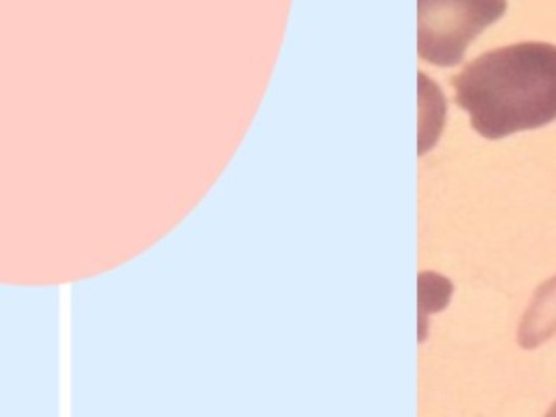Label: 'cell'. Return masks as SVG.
<instances>
[{"label":"cell","mask_w":556,"mask_h":417,"mask_svg":"<svg viewBox=\"0 0 556 417\" xmlns=\"http://www.w3.org/2000/svg\"><path fill=\"white\" fill-rule=\"evenodd\" d=\"M456 104L484 139H504L556 119V46L519 41L489 50L452 76Z\"/></svg>","instance_id":"6da1fadb"},{"label":"cell","mask_w":556,"mask_h":417,"mask_svg":"<svg viewBox=\"0 0 556 417\" xmlns=\"http://www.w3.org/2000/svg\"><path fill=\"white\" fill-rule=\"evenodd\" d=\"M506 13V0H417V52L424 61L452 67L467 46Z\"/></svg>","instance_id":"7a4b0ae2"},{"label":"cell","mask_w":556,"mask_h":417,"mask_svg":"<svg viewBox=\"0 0 556 417\" xmlns=\"http://www.w3.org/2000/svg\"><path fill=\"white\" fill-rule=\"evenodd\" d=\"M552 334H556V276L534 291L519 324V343L523 348H534Z\"/></svg>","instance_id":"3957f363"},{"label":"cell","mask_w":556,"mask_h":417,"mask_svg":"<svg viewBox=\"0 0 556 417\" xmlns=\"http://www.w3.org/2000/svg\"><path fill=\"white\" fill-rule=\"evenodd\" d=\"M545 417H556V402L552 404V408L545 413Z\"/></svg>","instance_id":"277c9868"}]
</instances>
